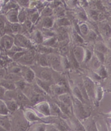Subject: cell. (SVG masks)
I'll list each match as a JSON object with an SVG mask.
<instances>
[{"mask_svg":"<svg viewBox=\"0 0 111 131\" xmlns=\"http://www.w3.org/2000/svg\"><path fill=\"white\" fill-rule=\"evenodd\" d=\"M96 73L98 74V75L101 78H105L107 77V72L106 71L105 68L102 65L98 69L96 70Z\"/></svg>","mask_w":111,"mask_h":131,"instance_id":"obj_27","label":"cell"},{"mask_svg":"<svg viewBox=\"0 0 111 131\" xmlns=\"http://www.w3.org/2000/svg\"><path fill=\"white\" fill-rule=\"evenodd\" d=\"M3 79H6V80H7L13 81L14 82H15L19 80H22V79H24L19 74L12 73H9L8 74H6L5 77H4Z\"/></svg>","mask_w":111,"mask_h":131,"instance_id":"obj_18","label":"cell"},{"mask_svg":"<svg viewBox=\"0 0 111 131\" xmlns=\"http://www.w3.org/2000/svg\"><path fill=\"white\" fill-rule=\"evenodd\" d=\"M17 41L18 42V43L20 44L21 46L23 47H30V41L26 39L24 36L21 35H17L16 36Z\"/></svg>","mask_w":111,"mask_h":131,"instance_id":"obj_21","label":"cell"},{"mask_svg":"<svg viewBox=\"0 0 111 131\" xmlns=\"http://www.w3.org/2000/svg\"><path fill=\"white\" fill-rule=\"evenodd\" d=\"M79 17L83 20H86L87 19L86 15V14L84 12L80 11L79 13Z\"/></svg>","mask_w":111,"mask_h":131,"instance_id":"obj_46","label":"cell"},{"mask_svg":"<svg viewBox=\"0 0 111 131\" xmlns=\"http://www.w3.org/2000/svg\"><path fill=\"white\" fill-rule=\"evenodd\" d=\"M35 40H36V41L38 42L39 43H41L42 42V40H43V37L42 35H41V34L39 31H37L35 35Z\"/></svg>","mask_w":111,"mask_h":131,"instance_id":"obj_41","label":"cell"},{"mask_svg":"<svg viewBox=\"0 0 111 131\" xmlns=\"http://www.w3.org/2000/svg\"><path fill=\"white\" fill-rule=\"evenodd\" d=\"M72 92L73 94V97L76 98V99L84 103L85 99L79 88L77 86H74L72 89Z\"/></svg>","mask_w":111,"mask_h":131,"instance_id":"obj_20","label":"cell"},{"mask_svg":"<svg viewBox=\"0 0 111 131\" xmlns=\"http://www.w3.org/2000/svg\"><path fill=\"white\" fill-rule=\"evenodd\" d=\"M58 24L61 27L70 25V22L66 18H61L58 21Z\"/></svg>","mask_w":111,"mask_h":131,"instance_id":"obj_33","label":"cell"},{"mask_svg":"<svg viewBox=\"0 0 111 131\" xmlns=\"http://www.w3.org/2000/svg\"><path fill=\"white\" fill-rule=\"evenodd\" d=\"M105 65L107 68L111 69V55L107 56V57H105Z\"/></svg>","mask_w":111,"mask_h":131,"instance_id":"obj_38","label":"cell"},{"mask_svg":"<svg viewBox=\"0 0 111 131\" xmlns=\"http://www.w3.org/2000/svg\"><path fill=\"white\" fill-rule=\"evenodd\" d=\"M88 38L91 40H94L96 38V35L94 32H91L90 34H88Z\"/></svg>","mask_w":111,"mask_h":131,"instance_id":"obj_47","label":"cell"},{"mask_svg":"<svg viewBox=\"0 0 111 131\" xmlns=\"http://www.w3.org/2000/svg\"><path fill=\"white\" fill-rule=\"evenodd\" d=\"M4 101L6 103L9 111L10 112V113H14V112H16L20 108V105L15 100L11 99Z\"/></svg>","mask_w":111,"mask_h":131,"instance_id":"obj_15","label":"cell"},{"mask_svg":"<svg viewBox=\"0 0 111 131\" xmlns=\"http://www.w3.org/2000/svg\"><path fill=\"white\" fill-rule=\"evenodd\" d=\"M18 20L21 22L26 21V14L23 10H21L19 13H18Z\"/></svg>","mask_w":111,"mask_h":131,"instance_id":"obj_36","label":"cell"},{"mask_svg":"<svg viewBox=\"0 0 111 131\" xmlns=\"http://www.w3.org/2000/svg\"><path fill=\"white\" fill-rule=\"evenodd\" d=\"M35 53L33 51H26L25 54L17 61L22 64H29L33 63L34 60Z\"/></svg>","mask_w":111,"mask_h":131,"instance_id":"obj_6","label":"cell"},{"mask_svg":"<svg viewBox=\"0 0 111 131\" xmlns=\"http://www.w3.org/2000/svg\"><path fill=\"white\" fill-rule=\"evenodd\" d=\"M43 27L46 28H49L53 26V20L49 17H45L43 20Z\"/></svg>","mask_w":111,"mask_h":131,"instance_id":"obj_30","label":"cell"},{"mask_svg":"<svg viewBox=\"0 0 111 131\" xmlns=\"http://www.w3.org/2000/svg\"><path fill=\"white\" fill-rule=\"evenodd\" d=\"M7 18L9 21L14 23H17L18 20V13L15 10H13L8 14Z\"/></svg>","mask_w":111,"mask_h":131,"instance_id":"obj_24","label":"cell"},{"mask_svg":"<svg viewBox=\"0 0 111 131\" xmlns=\"http://www.w3.org/2000/svg\"><path fill=\"white\" fill-rule=\"evenodd\" d=\"M46 131H60L56 126L52 124L46 123Z\"/></svg>","mask_w":111,"mask_h":131,"instance_id":"obj_32","label":"cell"},{"mask_svg":"<svg viewBox=\"0 0 111 131\" xmlns=\"http://www.w3.org/2000/svg\"><path fill=\"white\" fill-rule=\"evenodd\" d=\"M53 13V11L50 8L47 7L43 9L42 12V15L45 17H49Z\"/></svg>","mask_w":111,"mask_h":131,"instance_id":"obj_37","label":"cell"},{"mask_svg":"<svg viewBox=\"0 0 111 131\" xmlns=\"http://www.w3.org/2000/svg\"><path fill=\"white\" fill-rule=\"evenodd\" d=\"M38 14L37 13H33L30 15V21H31V22H35L37 19L38 18Z\"/></svg>","mask_w":111,"mask_h":131,"instance_id":"obj_43","label":"cell"},{"mask_svg":"<svg viewBox=\"0 0 111 131\" xmlns=\"http://www.w3.org/2000/svg\"><path fill=\"white\" fill-rule=\"evenodd\" d=\"M10 114L5 102L0 99V115H9Z\"/></svg>","mask_w":111,"mask_h":131,"instance_id":"obj_22","label":"cell"},{"mask_svg":"<svg viewBox=\"0 0 111 131\" xmlns=\"http://www.w3.org/2000/svg\"><path fill=\"white\" fill-rule=\"evenodd\" d=\"M26 131H34V130H33V128H29V129L28 128V129L26 130Z\"/></svg>","mask_w":111,"mask_h":131,"instance_id":"obj_54","label":"cell"},{"mask_svg":"<svg viewBox=\"0 0 111 131\" xmlns=\"http://www.w3.org/2000/svg\"><path fill=\"white\" fill-rule=\"evenodd\" d=\"M46 125L45 123H40L35 124L32 128L34 131H46Z\"/></svg>","mask_w":111,"mask_h":131,"instance_id":"obj_31","label":"cell"},{"mask_svg":"<svg viewBox=\"0 0 111 131\" xmlns=\"http://www.w3.org/2000/svg\"><path fill=\"white\" fill-rule=\"evenodd\" d=\"M107 88L109 90H111V80L108 81L107 85Z\"/></svg>","mask_w":111,"mask_h":131,"instance_id":"obj_52","label":"cell"},{"mask_svg":"<svg viewBox=\"0 0 111 131\" xmlns=\"http://www.w3.org/2000/svg\"><path fill=\"white\" fill-rule=\"evenodd\" d=\"M23 112H24V114L26 119L29 123L36 122V121L41 120L40 117L37 115L33 110L30 109H26L24 111H23Z\"/></svg>","mask_w":111,"mask_h":131,"instance_id":"obj_7","label":"cell"},{"mask_svg":"<svg viewBox=\"0 0 111 131\" xmlns=\"http://www.w3.org/2000/svg\"><path fill=\"white\" fill-rule=\"evenodd\" d=\"M0 85L3 87L7 91L15 90L16 89L15 82L2 79L0 80Z\"/></svg>","mask_w":111,"mask_h":131,"instance_id":"obj_16","label":"cell"},{"mask_svg":"<svg viewBox=\"0 0 111 131\" xmlns=\"http://www.w3.org/2000/svg\"><path fill=\"white\" fill-rule=\"evenodd\" d=\"M35 82L36 85L42 89L46 94L47 93V94H49V93H52L51 85L49 84V82L41 80V79L38 78H35Z\"/></svg>","mask_w":111,"mask_h":131,"instance_id":"obj_11","label":"cell"},{"mask_svg":"<svg viewBox=\"0 0 111 131\" xmlns=\"http://www.w3.org/2000/svg\"><path fill=\"white\" fill-rule=\"evenodd\" d=\"M101 31H102L103 34L105 36L108 37L111 34V29L110 27L107 25V24H103L102 26H101Z\"/></svg>","mask_w":111,"mask_h":131,"instance_id":"obj_28","label":"cell"},{"mask_svg":"<svg viewBox=\"0 0 111 131\" xmlns=\"http://www.w3.org/2000/svg\"><path fill=\"white\" fill-rule=\"evenodd\" d=\"M18 2L22 6H27L28 5L29 0H18Z\"/></svg>","mask_w":111,"mask_h":131,"instance_id":"obj_45","label":"cell"},{"mask_svg":"<svg viewBox=\"0 0 111 131\" xmlns=\"http://www.w3.org/2000/svg\"><path fill=\"white\" fill-rule=\"evenodd\" d=\"M106 47H107V48H109L110 49H111V39L110 40H108L107 41V45L106 46Z\"/></svg>","mask_w":111,"mask_h":131,"instance_id":"obj_50","label":"cell"},{"mask_svg":"<svg viewBox=\"0 0 111 131\" xmlns=\"http://www.w3.org/2000/svg\"><path fill=\"white\" fill-rule=\"evenodd\" d=\"M51 91L55 94L58 95V96L64 94V93H68V90L66 85H62L58 83L51 85Z\"/></svg>","mask_w":111,"mask_h":131,"instance_id":"obj_12","label":"cell"},{"mask_svg":"<svg viewBox=\"0 0 111 131\" xmlns=\"http://www.w3.org/2000/svg\"><path fill=\"white\" fill-rule=\"evenodd\" d=\"M21 26L17 23H15L12 26V30L13 32H17L20 30Z\"/></svg>","mask_w":111,"mask_h":131,"instance_id":"obj_40","label":"cell"},{"mask_svg":"<svg viewBox=\"0 0 111 131\" xmlns=\"http://www.w3.org/2000/svg\"><path fill=\"white\" fill-rule=\"evenodd\" d=\"M95 57L98 59L101 62V63H103L105 61V55L103 53H101L99 52V51H97L95 50Z\"/></svg>","mask_w":111,"mask_h":131,"instance_id":"obj_34","label":"cell"},{"mask_svg":"<svg viewBox=\"0 0 111 131\" xmlns=\"http://www.w3.org/2000/svg\"><path fill=\"white\" fill-rule=\"evenodd\" d=\"M9 115H0V126L5 128L8 131H10L11 121L10 116Z\"/></svg>","mask_w":111,"mask_h":131,"instance_id":"obj_14","label":"cell"},{"mask_svg":"<svg viewBox=\"0 0 111 131\" xmlns=\"http://www.w3.org/2000/svg\"><path fill=\"white\" fill-rule=\"evenodd\" d=\"M22 74L24 80L28 83H33L35 82L36 78L35 74L33 70L30 68H27L25 71L22 69Z\"/></svg>","mask_w":111,"mask_h":131,"instance_id":"obj_9","label":"cell"},{"mask_svg":"<svg viewBox=\"0 0 111 131\" xmlns=\"http://www.w3.org/2000/svg\"><path fill=\"white\" fill-rule=\"evenodd\" d=\"M109 131H111V130H109Z\"/></svg>","mask_w":111,"mask_h":131,"instance_id":"obj_56","label":"cell"},{"mask_svg":"<svg viewBox=\"0 0 111 131\" xmlns=\"http://www.w3.org/2000/svg\"><path fill=\"white\" fill-rule=\"evenodd\" d=\"M55 42H56V39H55L54 38H52L51 39H49L47 42H46L45 43H44L43 45L51 47H52L55 44Z\"/></svg>","mask_w":111,"mask_h":131,"instance_id":"obj_39","label":"cell"},{"mask_svg":"<svg viewBox=\"0 0 111 131\" xmlns=\"http://www.w3.org/2000/svg\"><path fill=\"white\" fill-rule=\"evenodd\" d=\"M46 56H47L49 67H52L57 72H61L62 71L63 67L62 61L58 55L50 53L47 54Z\"/></svg>","mask_w":111,"mask_h":131,"instance_id":"obj_3","label":"cell"},{"mask_svg":"<svg viewBox=\"0 0 111 131\" xmlns=\"http://www.w3.org/2000/svg\"><path fill=\"white\" fill-rule=\"evenodd\" d=\"M68 51V47L66 45H64L62 46V47L60 48V52L62 54H66Z\"/></svg>","mask_w":111,"mask_h":131,"instance_id":"obj_44","label":"cell"},{"mask_svg":"<svg viewBox=\"0 0 111 131\" xmlns=\"http://www.w3.org/2000/svg\"><path fill=\"white\" fill-rule=\"evenodd\" d=\"M58 100L64 105L67 106L70 108H72L73 98L68 93H64L63 94L59 95Z\"/></svg>","mask_w":111,"mask_h":131,"instance_id":"obj_13","label":"cell"},{"mask_svg":"<svg viewBox=\"0 0 111 131\" xmlns=\"http://www.w3.org/2000/svg\"><path fill=\"white\" fill-rule=\"evenodd\" d=\"M79 29L84 35H86L88 33V28L87 25L85 24V23H82L79 26Z\"/></svg>","mask_w":111,"mask_h":131,"instance_id":"obj_35","label":"cell"},{"mask_svg":"<svg viewBox=\"0 0 111 131\" xmlns=\"http://www.w3.org/2000/svg\"><path fill=\"white\" fill-rule=\"evenodd\" d=\"M0 131H8L7 130H6L5 128H4L3 127L0 126Z\"/></svg>","mask_w":111,"mask_h":131,"instance_id":"obj_53","label":"cell"},{"mask_svg":"<svg viewBox=\"0 0 111 131\" xmlns=\"http://www.w3.org/2000/svg\"><path fill=\"white\" fill-rule=\"evenodd\" d=\"M39 64L43 67H49V64L48 62V60L46 55H41L39 58Z\"/></svg>","mask_w":111,"mask_h":131,"instance_id":"obj_26","label":"cell"},{"mask_svg":"<svg viewBox=\"0 0 111 131\" xmlns=\"http://www.w3.org/2000/svg\"><path fill=\"white\" fill-rule=\"evenodd\" d=\"M73 98L72 108L76 118L79 120H84L88 118V112L87 110L84 103L74 97Z\"/></svg>","mask_w":111,"mask_h":131,"instance_id":"obj_2","label":"cell"},{"mask_svg":"<svg viewBox=\"0 0 111 131\" xmlns=\"http://www.w3.org/2000/svg\"><path fill=\"white\" fill-rule=\"evenodd\" d=\"M95 50L99 51L100 53L105 54L107 51V48L106 45H104L102 43H98L96 44L95 47Z\"/></svg>","mask_w":111,"mask_h":131,"instance_id":"obj_25","label":"cell"},{"mask_svg":"<svg viewBox=\"0 0 111 131\" xmlns=\"http://www.w3.org/2000/svg\"><path fill=\"white\" fill-rule=\"evenodd\" d=\"M25 24H26V26L27 28H30L31 26V22L30 20H26L25 21Z\"/></svg>","mask_w":111,"mask_h":131,"instance_id":"obj_49","label":"cell"},{"mask_svg":"<svg viewBox=\"0 0 111 131\" xmlns=\"http://www.w3.org/2000/svg\"><path fill=\"white\" fill-rule=\"evenodd\" d=\"M7 90H6L3 87L0 85V99L3 100L5 93Z\"/></svg>","mask_w":111,"mask_h":131,"instance_id":"obj_42","label":"cell"},{"mask_svg":"<svg viewBox=\"0 0 111 131\" xmlns=\"http://www.w3.org/2000/svg\"><path fill=\"white\" fill-rule=\"evenodd\" d=\"M14 40L12 37L8 35L3 36L2 40V43L4 48L7 49H10L13 47Z\"/></svg>","mask_w":111,"mask_h":131,"instance_id":"obj_17","label":"cell"},{"mask_svg":"<svg viewBox=\"0 0 111 131\" xmlns=\"http://www.w3.org/2000/svg\"><path fill=\"white\" fill-rule=\"evenodd\" d=\"M91 1H92L93 2H94V3H96L97 2H98V0H91Z\"/></svg>","mask_w":111,"mask_h":131,"instance_id":"obj_55","label":"cell"},{"mask_svg":"<svg viewBox=\"0 0 111 131\" xmlns=\"http://www.w3.org/2000/svg\"><path fill=\"white\" fill-rule=\"evenodd\" d=\"M82 124L86 131H99L96 124L93 119L87 118L82 120Z\"/></svg>","mask_w":111,"mask_h":131,"instance_id":"obj_10","label":"cell"},{"mask_svg":"<svg viewBox=\"0 0 111 131\" xmlns=\"http://www.w3.org/2000/svg\"><path fill=\"white\" fill-rule=\"evenodd\" d=\"M73 56L78 63L83 62L85 58V51L82 47H76L73 50Z\"/></svg>","mask_w":111,"mask_h":131,"instance_id":"obj_8","label":"cell"},{"mask_svg":"<svg viewBox=\"0 0 111 131\" xmlns=\"http://www.w3.org/2000/svg\"><path fill=\"white\" fill-rule=\"evenodd\" d=\"M84 85L87 95L90 99H95V85L92 79L88 77H85L83 80Z\"/></svg>","mask_w":111,"mask_h":131,"instance_id":"obj_4","label":"cell"},{"mask_svg":"<svg viewBox=\"0 0 111 131\" xmlns=\"http://www.w3.org/2000/svg\"><path fill=\"white\" fill-rule=\"evenodd\" d=\"M18 110L15 112V115H13L12 118L10 117V131H26L28 128L29 122L26 119L23 111L20 112Z\"/></svg>","mask_w":111,"mask_h":131,"instance_id":"obj_1","label":"cell"},{"mask_svg":"<svg viewBox=\"0 0 111 131\" xmlns=\"http://www.w3.org/2000/svg\"><path fill=\"white\" fill-rule=\"evenodd\" d=\"M90 60L91 66L92 68H93L94 70H95V71H96V69H98L101 66V64H102L100 61L95 57V56L92 57V58Z\"/></svg>","mask_w":111,"mask_h":131,"instance_id":"obj_23","label":"cell"},{"mask_svg":"<svg viewBox=\"0 0 111 131\" xmlns=\"http://www.w3.org/2000/svg\"><path fill=\"white\" fill-rule=\"evenodd\" d=\"M38 78L45 81L49 82L52 80L53 76L51 72L48 71V70H43L40 73V78Z\"/></svg>","mask_w":111,"mask_h":131,"instance_id":"obj_19","label":"cell"},{"mask_svg":"<svg viewBox=\"0 0 111 131\" xmlns=\"http://www.w3.org/2000/svg\"><path fill=\"white\" fill-rule=\"evenodd\" d=\"M6 75V72L5 70L3 69H0V80L3 79L4 77H5Z\"/></svg>","mask_w":111,"mask_h":131,"instance_id":"obj_48","label":"cell"},{"mask_svg":"<svg viewBox=\"0 0 111 131\" xmlns=\"http://www.w3.org/2000/svg\"><path fill=\"white\" fill-rule=\"evenodd\" d=\"M103 95V91L101 87H97L95 88V99L98 101H99L102 99Z\"/></svg>","mask_w":111,"mask_h":131,"instance_id":"obj_29","label":"cell"},{"mask_svg":"<svg viewBox=\"0 0 111 131\" xmlns=\"http://www.w3.org/2000/svg\"><path fill=\"white\" fill-rule=\"evenodd\" d=\"M4 23L2 21H0V30H2L4 28Z\"/></svg>","mask_w":111,"mask_h":131,"instance_id":"obj_51","label":"cell"},{"mask_svg":"<svg viewBox=\"0 0 111 131\" xmlns=\"http://www.w3.org/2000/svg\"><path fill=\"white\" fill-rule=\"evenodd\" d=\"M35 108L36 110L41 114H43L46 116H49L50 114V105L49 103L46 101H42L35 104Z\"/></svg>","mask_w":111,"mask_h":131,"instance_id":"obj_5","label":"cell"}]
</instances>
